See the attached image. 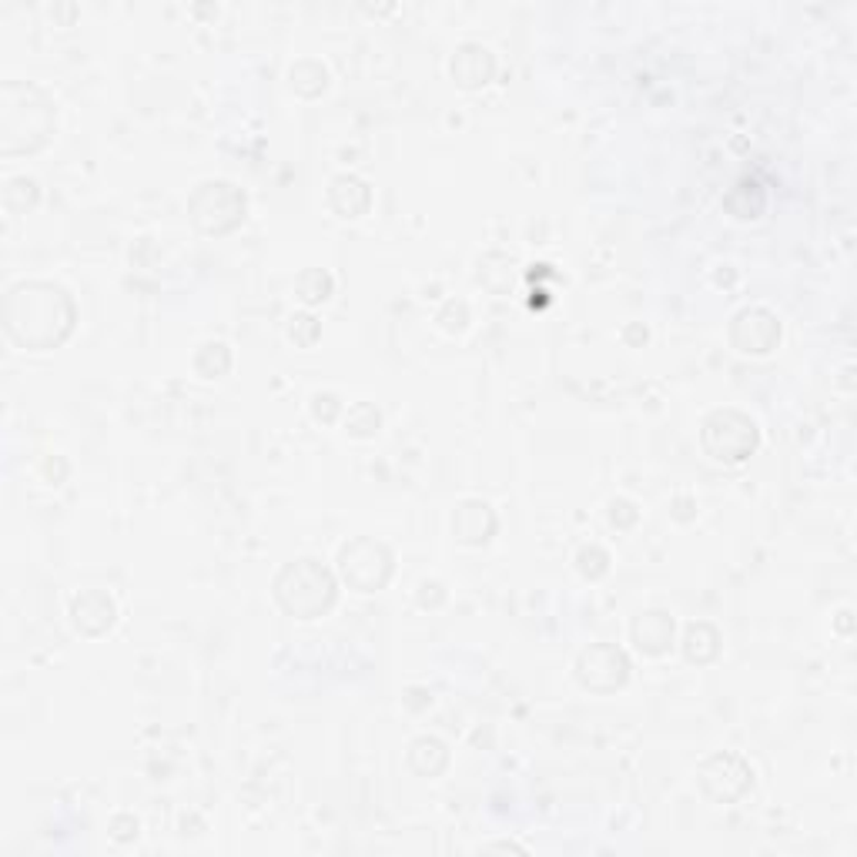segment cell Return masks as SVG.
<instances>
[{"instance_id": "obj_7", "label": "cell", "mask_w": 857, "mask_h": 857, "mask_svg": "<svg viewBox=\"0 0 857 857\" xmlns=\"http://www.w3.org/2000/svg\"><path fill=\"white\" fill-rule=\"evenodd\" d=\"M576 676L583 687L596 691V694H610L617 687H623L627 676H630V660L620 647L610 643H599L579 653L576 660Z\"/></svg>"}, {"instance_id": "obj_2", "label": "cell", "mask_w": 857, "mask_h": 857, "mask_svg": "<svg viewBox=\"0 0 857 857\" xmlns=\"http://www.w3.org/2000/svg\"><path fill=\"white\" fill-rule=\"evenodd\" d=\"M335 596H338L335 576L315 560L289 563L275 579V599L285 614H292L299 620H315V617L328 614Z\"/></svg>"}, {"instance_id": "obj_10", "label": "cell", "mask_w": 857, "mask_h": 857, "mask_svg": "<svg viewBox=\"0 0 857 857\" xmlns=\"http://www.w3.org/2000/svg\"><path fill=\"white\" fill-rule=\"evenodd\" d=\"M453 527H456V536H459L463 543L479 546V543H486V540L492 536V530H496V517H492V509H489L486 502L469 499V502H463V506L456 509Z\"/></svg>"}, {"instance_id": "obj_5", "label": "cell", "mask_w": 857, "mask_h": 857, "mask_svg": "<svg viewBox=\"0 0 857 857\" xmlns=\"http://www.w3.org/2000/svg\"><path fill=\"white\" fill-rule=\"evenodd\" d=\"M341 579L362 593H376L392 576V553L376 540H356L338 553Z\"/></svg>"}, {"instance_id": "obj_18", "label": "cell", "mask_w": 857, "mask_h": 857, "mask_svg": "<svg viewBox=\"0 0 857 857\" xmlns=\"http://www.w3.org/2000/svg\"><path fill=\"white\" fill-rule=\"evenodd\" d=\"M607 563H610V556L599 550V546H593V550H583L579 553V569L586 573V576H599V573H607Z\"/></svg>"}, {"instance_id": "obj_1", "label": "cell", "mask_w": 857, "mask_h": 857, "mask_svg": "<svg viewBox=\"0 0 857 857\" xmlns=\"http://www.w3.org/2000/svg\"><path fill=\"white\" fill-rule=\"evenodd\" d=\"M74 302L61 285L21 282L8 292L4 325L8 335L24 349H54L74 328Z\"/></svg>"}, {"instance_id": "obj_3", "label": "cell", "mask_w": 857, "mask_h": 857, "mask_svg": "<svg viewBox=\"0 0 857 857\" xmlns=\"http://www.w3.org/2000/svg\"><path fill=\"white\" fill-rule=\"evenodd\" d=\"M704 449L720 463H744L757 449V425L737 409H717L704 422Z\"/></svg>"}, {"instance_id": "obj_6", "label": "cell", "mask_w": 857, "mask_h": 857, "mask_svg": "<svg viewBox=\"0 0 857 857\" xmlns=\"http://www.w3.org/2000/svg\"><path fill=\"white\" fill-rule=\"evenodd\" d=\"M750 784H753V770L737 753H714L701 767V788L717 804H730V801L744 798L750 791Z\"/></svg>"}, {"instance_id": "obj_17", "label": "cell", "mask_w": 857, "mask_h": 857, "mask_svg": "<svg viewBox=\"0 0 857 857\" xmlns=\"http://www.w3.org/2000/svg\"><path fill=\"white\" fill-rule=\"evenodd\" d=\"M379 412H376V405H356L352 412H349V419H346V428H349V433L352 436H372L376 433V428H379Z\"/></svg>"}, {"instance_id": "obj_14", "label": "cell", "mask_w": 857, "mask_h": 857, "mask_svg": "<svg viewBox=\"0 0 857 857\" xmlns=\"http://www.w3.org/2000/svg\"><path fill=\"white\" fill-rule=\"evenodd\" d=\"M409 763H412L415 774L436 778L440 770L449 763V750H446V744L436 740V737H419V740L412 744V750H409Z\"/></svg>"}, {"instance_id": "obj_4", "label": "cell", "mask_w": 857, "mask_h": 857, "mask_svg": "<svg viewBox=\"0 0 857 857\" xmlns=\"http://www.w3.org/2000/svg\"><path fill=\"white\" fill-rule=\"evenodd\" d=\"M192 221L208 235H225L245 218V195L231 182H205L188 198Z\"/></svg>"}, {"instance_id": "obj_16", "label": "cell", "mask_w": 857, "mask_h": 857, "mask_svg": "<svg viewBox=\"0 0 857 857\" xmlns=\"http://www.w3.org/2000/svg\"><path fill=\"white\" fill-rule=\"evenodd\" d=\"M295 292L305 305H318L332 295V279L322 269H308L295 279Z\"/></svg>"}, {"instance_id": "obj_15", "label": "cell", "mask_w": 857, "mask_h": 857, "mask_svg": "<svg viewBox=\"0 0 857 857\" xmlns=\"http://www.w3.org/2000/svg\"><path fill=\"white\" fill-rule=\"evenodd\" d=\"M720 650V637L710 623H691L687 627V637H683V653H687V660L694 663H707L714 660Z\"/></svg>"}, {"instance_id": "obj_12", "label": "cell", "mask_w": 857, "mask_h": 857, "mask_svg": "<svg viewBox=\"0 0 857 857\" xmlns=\"http://www.w3.org/2000/svg\"><path fill=\"white\" fill-rule=\"evenodd\" d=\"M633 643L657 657V653H666L673 647V620L663 614V610H647L633 620Z\"/></svg>"}, {"instance_id": "obj_19", "label": "cell", "mask_w": 857, "mask_h": 857, "mask_svg": "<svg viewBox=\"0 0 857 857\" xmlns=\"http://www.w3.org/2000/svg\"><path fill=\"white\" fill-rule=\"evenodd\" d=\"M312 409H315V415H318V419L332 422V419H335V412H338L341 405H338V399H335V395H315V405H312Z\"/></svg>"}, {"instance_id": "obj_13", "label": "cell", "mask_w": 857, "mask_h": 857, "mask_svg": "<svg viewBox=\"0 0 857 857\" xmlns=\"http://www.w3.org/2000/svg\"><path fill=\"white\" fill-rule=\"evenodd\" d=\"M369 185L359 182L356 175H338L328 188V202L341 218H359L369 208Z\"/></svg>"}, {"instance_id": "obj_11", "label": "cell", "mask_w": 857, "mask_h": 857, "mask_svg": "<svg viewBox=\"0 0 857 857\" xmlns=\"http://www.w3.org/2000/svg\"><path fill=\"white\" fill-rule=\"evenodd\" d=\"M492 70H496V61L482 44H463L459 54L453 57V77L463 84V88H482V84H489Z\"/></svg>"}, {"instance_id": "obj_9", "label": "cell", "mask_w": 857, "mask_h": 857, "mask_svg": "<svg viewBox=\"0 0 857 857\" xmlns=\"http://www.w3.org/2000/svg\"><path fill=\"white\" fill-rule=\"evenodd\" d=\"M70 617L84 633H105L115 623V599L101 589H88L70 604Z\"/></svg>"}, {"instance_id": "obj_8", "label": "cell", "mask_w": 857, "mask_h": 857, "mask_svg": "<svg viewBox=\"0 0 857 857\" xmlns=\"http://www.w3.org/2000/svg\"><path fill=\"white\" fill-rule=\"evenodd\" d=\"M730 341L740 349V352H753V356H763L770 352L781 341V322L774 312H767L760 305L753 308H744L734 315V325H730Z\"/></svg>"}]
</instances>
